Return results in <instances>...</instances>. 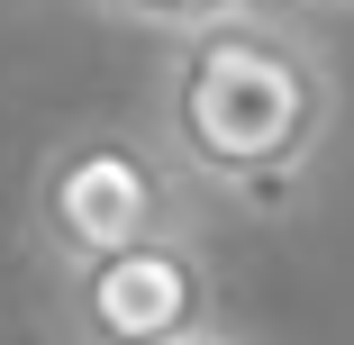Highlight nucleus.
<instances>
[{
	"mask_svg": "<svg viewBox=\"0 0 354 345\" xmlns=\"http://www.w3.org/2000/svg\"><path fill=\"white\" fill-rule=\"evenodd\" d=\"M345 127V82L291 10H227L173 37L155 73V146L182 191L236 209H291Z\"/></svg>",
	"mask_w": 354,
	"mask_h": 345,
	"instance_id": "f257e3e1",
	"label": "nucleus"
},
{
	"mask_svg": "<svg viewBox=\"0 0 354 345\" xmlns=\"http://www.w3.org/2000/svg\"><path fill=\"white\" fill-rule=\"evenodd\" d=\"M182 227H191V191L146 127H118V118L64 127L28 173V245L55 272L100 263L146 236H182Z\"/></svg>",
	"mask_w": 354,
	"mask_h": 345,
	"instance_id": "f03ea898",
	"label": "nucleus"
},
{
	"mask_svg": "<svg viewBox=\"0 0 354 345\" xmlns=\"http://www.w3.org/2000/svg\"><path fill=\"white\" fill-rule=\"evenodd\" d=\"M55 327L64 345H182L218 327V272H209L200 236H146L100 263L55 272Z\"/></svg>",
	"mask_w": 354,
	"mask_h": 345,
	"instance_id": "7ed1b4c3",
	"label": "nucleus"
},
{
	"mask_svg": "<svg viewBox=\"0 0 354 345\" xmlns=\"http://www.w3.org/2000/svg\"><path fill=\"white\" fill-rule=\"evenodd\" d=\"M109 19H127V28H164V37H191V28H209V19H227V10H245V0H100Z\"/></svg>",
	"mask_w": 354,
	"mask_h": 345,
	"instance_id": "20e7f679",
	"label": "nucleus"
},
{
	"mask_svg": "<svg viewBox=\"0 0 354 345\" xmlns=\"http://www.w3.org/2000/svg\"><path fill=\"white\" fill-rule=\"evenodd\" d=\"M182 345H245V336H227V327H200V336H182Z\"/></svg>",
	"mask_w": 354,
	"mask_h": 345,
	"instance_id": "39448f33",
	"label": "nucleus"
},
{
	"mask_svg": "<svg viewBox=\"0 0 354 345\" xmlns=\"http://www.w3.org/2000/svg\"><path fill=\"white\" fill-rule=\"evenodd\" d=\"M281 10H327V19H336V10H345V0H281Z\"/></svg>",
	"mask_w": 354,
	"mask_h": 345,
	"instance_id": "423d86ee",
	"label": "nucleus"
}]
</instances>
